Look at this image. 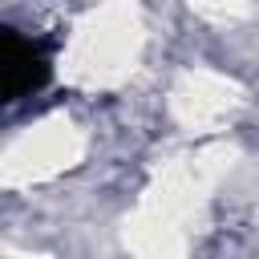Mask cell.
Segmentation results:
<instances>
[{
    "label": "cell",
    "mask_w": 259,
    "mask_h": 259,
    "mask_svg": "<svg viewBox=\"0 0 259 259\" xmlns=\"http://www.w3.org/2000/svg\"><path fill=\"white\" fill-rule=\"evenodd\" d=\"M0 65H4V93H8V101H16V97L32 93V89L45 81V73H49L45 53H40L28 36H16V32H8V36H4Z\"/></svg>",
    "instance_id": "obj_1"
}]
</instances>
